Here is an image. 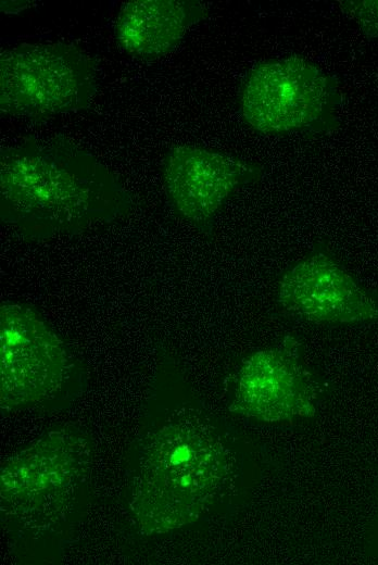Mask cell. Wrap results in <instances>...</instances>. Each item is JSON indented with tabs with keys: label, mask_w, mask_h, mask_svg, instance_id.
I'll return each instance as SVG.
<instances>
[{
	"label": "cell",
	"mask_w": 378,
	"mask_h": 565,
	"mask_svg": "<svg viewBox=\"0 0 378 565\" xmlns=\"http://www.w3.org/2000/svg\"><path fill=\"white\" fill-rule=\"evenodd\" d=\"M260 163L196 145L169 148L163 159L162 178L175 213L205 235L226 201L241 187L259 181Z\"/></svg>",
	"instance_id": "52a82bcc"
},
{
	"label": "cell",
	"mask_w": 378,
	"mask_h": 565,
	"mask_svg": "<svg viewBox=\"0 0 378 565\" xmlns=\"http://www.w3.org/2000/svg\"><path fill=\"white\" fill-rule=\"evenodd\" d=\"M32 3L33 2H30V1H22V0H18V1L2 0L0 2V9H1V12H4L5 14H17L21 11H23L27 8H30Z\"/></svg>",
	"instance_id": "7c38bea8"
},
{
	"label": "cell",
	"mask_w": 378,
	"mask_h": 565,
	"mask_svg": "<svg viewBox=\"0 0 378 565\" xmlns=\"http://www.w3.org/2000/svg\"><path fill=\"white\" fill-rule=\"evenodd\" d=\"M341 12L358 27L368 39L378 38V0H340Z\"/></svg>",
	"instance_id": "8fae6325"
},
{
	"label": "cell",
	"mask_w": 378,
	"mask_h": 565,
	"mask_svg": "<svg viewBox=\"0 0 378 565\" xmlns=\"http://www.w3.org/2000/svg\"><path fill=\"white\" fill-rule=\"evenodd\" d=\"M91 465L88 437L73 428L50 430L1 468L2 524L20 535H41L63 522Z\"/></svg>",
	"instance_id": "3957f363"
},
{
	"label": "cell",
	"mask_w": 378,
	"mask_h": 565,
	"mask_svg": "<svg viewBox=\"0 0 378 565\" xmlns=\"http://www.w3.org/2000/svg\"><path fill=\"white\" fill-rule=\"evenodd\" d=\"M319 388L301 361L300 343L286 336L248 356L237 375L230 411L266 423L314 416Z\"/></svg>",
	"instance_id": "ba28073f"
},
{
	"label": "cell",
	"mask_w": 378,
	"mask_h": 565,
	"mask_svg": "<svg viewBox=\"0 0 378 565\" xmlns=\"http://www.w3.org/2000/svg\"><path fill=\"white\" fill-rule=\"evenodd\" d=\"M96 61L65 42L21 43L0 52V113L34 122L85 111L99 87Z\"/></svg>",
	"instance_id": "5b68a950"
},
{
	"label": "cell",
	"mask_w": 378,
	"mask_h": 565,
	"mask_svg": "<svg viewBox=\"0 0 378 565\" xmlns=\"http://www.w3.org/2000/svg\"><path fill=\"white\" fill-rule=\"evenodd\" d=\"M341 102L338 78L299 54L255 64L238 95L242 120L263 135H331L340 127Z\"/></svg>",
	"instance_id": "277c9868"
},
{
	"label": "cell",
	"mask_w": 378,
	"mask_h": 565,
	"mask_svg": "<svg viewBox=\"0 0 378 565\" xmlns=\"http://www.w3.org/2000/svg\"><path fill=\"white\" fill-rule=\"evenodd\" d=\"M237 461L206 414L184 406L143 439L129 508L146 535H163L201 518L235 482Z\"/></svg>",
	"instance_id": "7a4b0ae2"
},
{
	"label": "cell",
	"mask_w": 378,
	"mask_h": 565,
	"mask_svg": "<svg viewBox=\"0 0 378 565\" xmlns=\"http://www.w3.org/2000/svg\"><path fill=\"white\" fill-rule=\"evenodd\" d=\"M133 208L124 184L62 135L27 136L0 148V218L23 239L80 235Z\"/></svg>",
	"instance_id": "6da1fadb"
},
{
	"label": "cell",
	"mask_w": 378,
	"mask_h": 565,
	"mask_svg": "<svg viewBox=\"0 0 378 565\" xmlns=\"http://www.w3.org/2000/svg\"><path fill=\"white\" fill-rule=\"evenodd\" d=\"M277 302L291 315L313 323H378V291L360 282L326 250L315 249L285 271Z\"/></svg>",
	"instance_id": "9c48e42d"
},
{
	"label": "cell",
	"mask_w": 378,
	"mask_h": 565,
	"mask_svg": "<svg viewBox=\"0 0 378 565\" xmlns=\"http://www.w3.org/2000/svg\"><path fill=\"white\" fill-rule=\"evenodd\" d=\"M198 0H131L119 10L115 39L127 53L152 60L174 50L209 15Z\"/></svg>",
	"instance_id": "30bf717a"
},
{
	"label": "cell",
	"mask_w": 378,
	"mask_h": 565,
	"mask_svg": "<svg viewBox=\"0 0 378 565\" xmlns=\"http://www.w3.org/2000/svg\"><path fill=\"white\" fill-rule=\"evenodd\" d=\"M0 386L2 411L53 403L81 386L77 360L28 303L0 305Z\"/></svg>",
	"instance_id": "8992f818"
}]
</instances>
